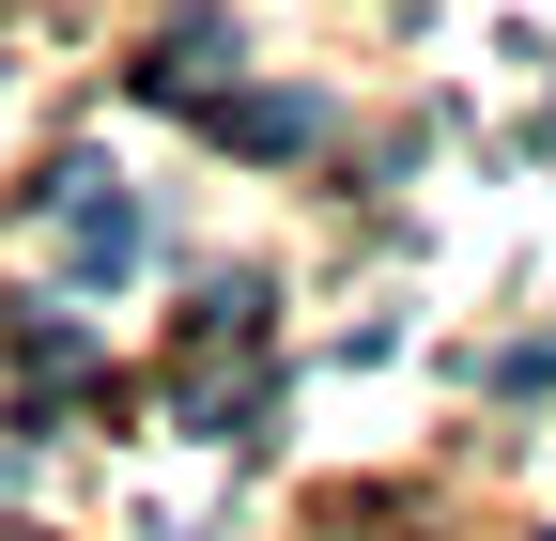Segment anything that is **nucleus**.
Instances as JSON below:
<instances>
[{
    "instance_id": "obj_2",
    "label": "nucleus",
    "mask_w": 556,
    "mask_h": 541,
    "mask_svg": "<svg viewBox=\"0 0 556 541\" xmlns=\"http://www.w3.org/2000/svg\"><path fill=\"white\" fill-rule=\"evenodd\" d=\"M217 140H248V155H309L325 109H309V93H248V109H217Z\"/></svg>"
},
{
    "instance_id": "obj_1",
    "label": "nucleus",
    "mask_w": 556,
    "mask_h": 541,
    "mask_svg": "<svg viewBox=\"0 0 556 541\" xmlns=\"http://www.w3.org/2000/svg\"><path fill=\"white\" fill-rule=\"evenodd\" d=\"M62 201H78V263H93V279H124V263H139V201H109L93 171H62Z\"/></svg>"
}]
</instances>
